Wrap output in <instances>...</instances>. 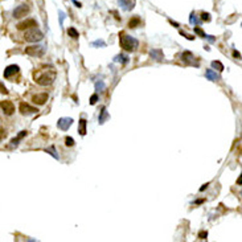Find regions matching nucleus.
Instances as JSON below:
<instances>
[{
    "instance_id": "obj_5",
    "label": "nucleus",
    "mask_w": 242,
    "mask_h": 242,
    "mask_svg": "<svg viewBox=\"0 0 242 242\" xmlns=\"http://www.w3.org/2000/svg\"><path fill=\"white\" fill-rule=\"evenodd\" d=\"M37 27V21L35 19H25V20L20 21L17 24V29L19 31H27V29H31V28Z\"/></svg>"
},
{
    "instance_id": "obj_15",
    "label": "nucleus",
    "mask_w": 242,
    "mask_h": 242,
    "mask_svg": "<svg viewBox=\"0 0 242 242\" xmlns=\"http://www.w3.org/2000/svg\"><path fill=\"white\" fill-rule=\"evenodd\" d=\"M118 1H119L121 7L125 11H131L132 8H134V4H135L134 0H118Z\"/></svg>"
},
{
    "instance_id": "obj_33",
    "label": "nucleus",
    "mask_w": 242,
    "mask_h": 242,
    "mask_svg": "<svg viewBox=\"0 0 242 242\" xmlns=\"http://www.w3.org/2000/svg\"><path fill=\"white\" fill-rule=\"evenodd\" d=\"M233 56H234L237 60H241V54H239V52H237V50H234V52H233Z\"/></svg>"
},
{
    "instance_id": "obj_18",
    "label": "nucleus",
    "mask_w": 242,
    "mask_h": 242,
    "mask_svg": "<svg viewBox=\"0 0 242 242\" xmlns=\"http://www.w3.org/2000/svg\"><path fill=\"white\" fill-rule=\"evenodd\" d=\"M78 125H80V128H78V132H80V135H85L86 134V121L85 119H80V122H78Z\"/></svg>"
},
{
    "instance_id": "obj_6",
    "label": "nucleus",
    "mask_w": 242,
    "mask_h": 242,
    "mask_svg": "<svg viewBox=\"0 0 242 242\" xmlns=\"http://www.w3.org/2000/svg\"><path fill=\"white\" fill-rule=\"evenodd\" d=\"M72 125H73V118L64 117V118H60L58 121H57V127L60 130H62V131H68Z\"/></svg>"
},
{
    "instance_id": "obj_14",
    "label": "nucleus",
    "mask_w": 242,
    "mask_h": 242,
    "mask_svg": "<svg viewBox=\"0 0 242 242\" xmlns=\"http://www.w3.org/2000/svg\"><path fill=\"white\" fill-rule=\"evenodd\" d=\"M109 118H110V115H109L106 107H102L101 109V113H99V117H98V123H99V125H103Z\"/></svg>"
},
{
    "instance_id": "obj_37",
    "label": "nucleus",
    "mask_w": 242,
    "mask_h": 242,
    "mask_svg": "<svg viewBox=\"0 0 242 242\" xmlns=\"http://www.w3.org/2000/svg\"><path fill=\"white\" fill-rule=\"evenodd\" d=\"M208 185H209V183H206V184H204V185H202V187H201V188H200V190H201V192H202V190H204V189H206V188H208Z\"/></svg>"
},
{
    "instance_id": "obj_11",
    "label": "nucleus",
    "mask_w": 242,
    "mask_h": 242,
    "mask_svg": "<svg viewBox=\"0 0 242 242\" xmlns=\"http://www.w3.org/2000/svg\"><path fill=\"white\" fill-rule=\"evenodd\" d=\"M16 73H19V66L17 65H9L4 69L3 76H4V78H11V77L13 76V74H16Z\"/></svg>"
},
{
    "instance_id": "obj_25",
    "label": "nucleus",
    "mask_w": 242,
    "mask_h": 242,
    "mask_svg": "<svg viewBox=\"0 0 242 242\" xmlns=\"http://www.w3.org/2000/svg\"><path fill=\"white\" fill-rule=\"evenodd\" d=\"M105 82L103 81H97L95 82V90H98V91H101V90H103L105 89Z\"/></svg>"
},
{
    "instance_id": "obj_40",
    "label": "nucleus",
    "mask_w": 242,
    "mask_h": 242,
    "mask_svg": "<svg viewBox=\"0 0 242 242\" xmlns=\"http://www.w3.org/2000/svg\"><path fill=\"white\" fill-rule=\"evenodd\" d=\"M202 201H204V200H197V201H196V204H202Z\"/></svg>"
},
{
    "instance_id": "obj_2",
    "label": "nucleus",
    "mask_w": 242,
    "mask_h": 242,
    "mask_svg": "<svg viewBox=\"0 0 242 242\" xmlns=\"http://www.w3.org/2000/svg\"><path fill=\"white\" fill-rule=\"evenodd\" d=\"M119 42H121L122 48L125 49V50H127V52H135L139 46V41L136 40V38L132 37V36L125 35V33H122L121 35Z\"/></svg>"
},
{
    "instance_id": "obj_13",
    "label": "nucleus",
    "mask_w": 242,
    "mask_h": 242,
    "mask_svg": "<svg viewBox=\"0 0 242 242\" xmlns=\"http://www.w3.org/2000/svg\"><path fill=\"white\" fill-rule=\"evenodd\" d=\"M149 56H151V58L155 60V61H162V60L164 58V54H163L162 49H152V50H149Z\"/></svg>"
},
{
    "instance_id": "obj_34",
    "label": "nucleus",
    "mask_w": 242,
    "mask_h": 242,
    "mask_svg": "<svg viewBox=\"0 0 242 242\" xmlns=\"http://www.w3.org/2000/svg\"><path fill=\"white\" fill-rule=\"evenodd\" d=\"M180 33H181V35H183L184 37H187L188 40H194V37H193V36H188V35H185V33H184V32H180Z\"/></svg>"
},
{
    "instance_id": "obj_16",
    "label": "nucleus",
    "mask_w": 242,
    "mask_h": 242,
    "mask_svg": "<svg viewBox=\"0 0 242 242\" xmlns=\"http://www.w3.org/2000/svg\"><path fill=\"white\" fill-rule=\"evenodd\" d=\"M205 77H206L209 81H217V80H220V76H218L215 70H212V69H208L206 72H205Z\"/></svg>"
},
{
    "instance_id": "obj_24",
    "label": "nucleus",
    "mask_w": 242,
    "mask_h": 242,
    "mask_svg": "<svg viewBox=\"0 0 242 242\" xmlns=\"http://www.w3.org/2000/svg\"><path fill=\"white\" fill-rule=\"evenodd\" d=\"M91 45H93V46H101V48H105V46H106V42H105L103 40H95V41L91 42Z\"/></svg>"
},
{
    "instance_id": "obj_29",
    "label": "nucleus",
    "mask_w": 242,
    "mask_h": 242,
    "mask_svg": "<svg viewBox=\"0 0 242 242\" xmlns=\"http://www.w3.org/2000/svg\"><path fill=\"white\" fill-rule=\"evenodd\" d=\"M98 102V95L97 94H93L91 97H90V105H95Z\"/></svg>"
},
{
    "instance_id": "obj_7",
    "label": "nucleus",
    "mask_w": 242,
    "mask_h": 242,
    "mask_svg": "<svg viewBox=\"0 0 242 242\" xmlns=\"http://www.w3.org/2000/svg\"><path fill=\"white\" fill-rule=\"evenodd\" d=\"M28 12H29V7H28V4H20V5H17V7L15 8L13 17L15 19H21V17H24Z\"/></svg>"
},
{
    "instance_id": "obj_39",
    "label": "nucleus",
    "mask_w": 242,
    "mask_h": 242,
    "mask_svg": "<svg viewBox=\"0 0 242 242\" xmlns=\"http://www.w3.org/2000/svg\"><path fill=\"white\" fill-rule=\"evenodd\" d=\"M170 21H171V24H173L175 27H179V24H177V23H175V21H172V20H170Z\"/></svg>"
},
{
    "instance_id": "obj_41",
    "label": "nucleus",
    "mask_w": 242,
    "mask_h": 242,
    "mask_svg": "<svg viewBox=\"0 0 242 242\" xmlns=\"http://www.w3.org/2000/svg\"><path fill=\"white\" fill-rule=\"evenodd\" d=\"M241 194H242V190H241Z\"/></svg>"
},
{
    "instance_id": "obj_17",
    "label": "nucleus",
    "mask_w": 242,
    "mask_h": 242,
    "mask_svg": "<svg viewBox=\"0 0 242 242\" xmlns=\"http://www.w3.org/2000/svg\"><path fill=\"white\" fill-rule=\"evenodd\" d=\"M25 135H27V131H20V134H19L16 138H13L12 140H11V147H16V145L19 144V142L24 138Z\"/></svg>"
},
{
    "instance_id": "obj_3",
    "label": "nucleus",
    "mask_w": 242,
    "mask_h": 242,
    "mask_svg": "<svg viewBox=\"0 0 242 242\" xmlns=\"http://www.w3.org/2000/svg\"><path fill=\"white\" fill-rule=\"evenodd\" d=\"M42 37H44V35L37 27L27 29L24 33V40L28 42H38L42 40Z\"/></svg>"
},
{
    "instance_id": "obj_23",
    "label": "nucleus",
    "mask_w": 242,
    "mask_h": 242,
    "mask_svg": "<svg viewBox=\"0 0 242 242\" xmlns=\"http://www.w3.org/2000/svg\"><path fill=\"white\" fill-rule=\"evenodd\" d=\"M212 68H215V69L220 70V72L224 70V65H222L220 61H213V62H212Z\"/></svg>"
},
{
    "instance_id": "obj_27",
    "label": "nucleus",
    "mask_w": 242,
    "mask_h": 242,
    "mask_svg": "<svg viewBox=\"0 0 242 242\" xmlns=\"http://www.w3.org/2000/svg\"><path fill=\"white\" fill-rule=\"evenodd\" d=\"M189 21H190V24H196V25H197L198 23H200V21H198V19L196 17V15H194V13H190Z\"/></svg>"
},
{
    "instance_id": "obj_30",
    "label": "nucleus",
    "mask_w": 242,
    "mask_h": 242,
    "mask_svg": "<svg viewBox=\"0 0 242 242\" xmlns=\"http://www.w3.org/2000/svg\"><path fill=\"white\" fill-rule=\"evenodd\" d=\"M194 32H196V33H197V35H200V36H201V37H204V38H205V37H206V35H205V33H204V32H202V29H201V28H198V27H196V28H194Z\"/></svg>"
},
{
    "instance_id": "obj_9",
    "label": "nucleus",
    "mask_w": 242,
    "mask_h": 242,
    "mask_svg": "<svg viewBox=\"0 0 242 242\" xmlns=\"http://www.w3.org/2000/svg\"><path fill=\"white\" fill-rule=\"evenodd\" d=\"M37 111H38L37 107H33V106L25 103V102H21L20 103V113L23 115H32V114H36Z\"/></svg>"
},
{
    "instance_id": "obj_20",
    "label": "nucleus",
    "mask_w": 242,
    "mask_h": 242,
    "mask_svg": "<svg viewBox=\"0 0 242 242\" xmlns=\"http://www.w3.org/2000/svg\"><path fill=\"white\" fill-rule=\"evenodd\" d=\"M68 35H69L72 38H78V37H80V33H78V31H77L76 28H73V27H70L69 29H68Z\"/></svg>"
},
{
    "instance_id": "obj_28",
    "label": "nucleus",
    "mask_w": 242,
    "mask_h": 242,
    "mask_svg": "<svg viewBox=\"0 0 242 242\" xmlns=\"http://www.w3.org/2000/svg\"><path fill=\"white\" fill-rule=\"evenodd\" d=\"M201 20H204V21H210V15L206 13V12H202V13H201Z\"/></svg>"
},
{
    "instance_id": "obj_32",
    "label": "nucleus",
    "mask_w": 242,
    "mask_h": 242,
    "mask_svg": "<svg viewBox=\"0 0 242 242\" xmlns=\"http://www.w3.org/2000/svg\"><path fill=\"white\" fill-rule=\"evenodd\" d=\"M58 13H60V24L62 25V23H64V19H65V13H64L62 11H60Z\"/></svg>"
},
{
    "instance_id": "obj_21",
    "label": "nucleus",
    "mask_w": 242,
    "mask_h": 242,
    "mask_svg": "<svg viewBox=\"0 0 242 242\" xmlns=\"http://www.w3.org/2000/svg\"><path fill=\"white\" fill-rule=\"evenodd\" d=\"M114 61H117V62H122V64H127L128 62V57L125 54H118L117 57L114 58Z\"/></svg>"
},
{
    "instance_id": "obj_8",
    "label": "nucleus",
    "mask_w": 242,
    "mask_h": 242,
    "mask_svg": "<svg viewBox=\"0 0 242 242\" xmlns=\"http://www.w3.org/2000/svg\"><path fill=\"white\" fill-rule=\"evenodd\" d=\"M181 61L187 65H192V66H198V62L194 60V56L190 52H183L181 53Z\"/></svg>"
},
{
    "instance_id": "obj_19",
    "label": "nucleus",
    "mask_w": 242,
    "mask_h": 242,
    "mask_svg": "<svg viewBox=\"0 0 242 242\" xmlns=\"http://www.w3.org/2000/svg\"><path fill=\"white\" fill-rule=\"evenodd\" d=\"M45 152L46 154H50V155L54 158V159H58V154H57V151H56V147L54 145H50L49 148H45Z\"/></svg>"
},
{
    "instance_id": "obj_12",
    "label": "nucleus",
    "mask_w": 242,
    "mask_h": 242,
    "mask_svg": "<svg viewBox=\"0 0 242 242\" xmlns=\"http://www.w3.org/2000/svg\"><path fill=\"white\" fill-rule=\"evenodd\" d=\"M32 101H33V103L36 105H44L46 101H48V94L46 93H40V94H36L32 97Z\"/></svg>"
},
{
    "instance_id": "obj_4",
    "label": "nucleus",
    "mask_w": 242,
    "mask_h": 242,
    "mask_svg": "<svg viewBox=\"0 0 242 242\" xmlns=\"http://www.w3.org/2000/svg\"><path fill=\"white\" fill-rule=\"evenodd\" d=\"M25 54L32 56V57H41L45 53V46L42 45H32V46H28L25 48Z\"/></svg>"
},
{
    "instance_id": "obj_31",
    "label": "nucleus",
    "mask_w": 242,
    "mask_h": 242,
    "mask_svg": "<svg viewBox=\"0 0 242 242\" xmlns=\"http://www.w3.org/2000/svg\"><path fill=\"white\" fill-rule=\"evenodd\" d=\"M208 237V232H205V230H201L200 233H198V238L200 239H205Z\"/></svg>"
},
{
    "instance_id": "obj_26",
    "label": "nucleus",
    "mask_w": 242,
    "mask_h": 242,
    "mask_svg": "<svg viewBox=\"0 0 242 242\" xmlns=\"http://www.w3.org/2000/svg\"><path fill=\"white\" fill-rule=\"evenodd\" d=\"M65 144L68 145V147H72V145H74V139H73L72 136H66V138H65Z\"/></svg>"
},
{
    "instance_id": "obj_1",
    "label": "nucleus",
    "mask_w": 242,
    "mask_h": 242,
    "mask_svg": "<svg viewBox=\"0 0 242 242\" xmlns=\"http://www.w3.org/2000/svg\"><path fill=\"white\" fill-rule=\"evenodd\" d=\"M56 76H57L56 70L53 68H48V69L35 73V81L41 86H49V85H52L54 82Z\"/></svg>"
},
{
    "instance_id": "obj_38",
    "label": "nucleus",
    "mask_w": 242,
    "mask_h": 242,
    "mask_svg": "<svg viewBox=\"0 0 242 242\" xmlns=\"http://www.w3.org/2000/svg\"><path fill=\"white\" fill-rule=\"evenodd\" d=\"M72 1H73L74 4H76V7H78V8L81 7V3H80V1H77V0H72Z\"/></svg>"
},
{
    "instance_id": "obj_36",
    "label": "nucleus",
    "mask_w": 242,
    "mask_h": 242,
    "mask_svg": "<svg viewBox=\"0 0 242 242\" xmlns=\"http://www.w3.org/2000/svg\"><path fill=\"white\" fill-rule=\"evenodd\" d=\"M237 184H238V185H242V173H241V176L238 177V180H237Z\"/></svg>"
},
{
    "instance_id": "obj_22",
    "label": "nucleus",
    "mask_w": 242,
    "mask_h": 242,
    "mask_svg": "<svg viewBox=\"0 0 242 242\" xmlns=\"http://www.w3.org/2000/svg\"><path fill=\"white\" fill-rule=\"evenodd\" d=\"M139 24H140V19L139 17H134V19H131V20L128 21V27L130 28H136Z\"/></svg>"
},
{
    "instance_id": "obj_10",
    "label": "nucleus",
    "mask_w": 242,
    "mask_h": 242,
    "mask_svg": "<svg viewBox=\"0 0 242 242\" xmlns=\"http://www.w3.org/2000/svg\"><path fill=\"white\" fill-rule=\"evenodd\" d=\"M1 110L5 115H12L15 111V105L12 101H1Z\"/></svg>"
},
{
    "instance_id": "obj_35",
    "label": "nucleus",
    "mask_w": 242,
    "mask_h": 242,
    "mask_svg": "<svg viewBox=\"0 0 242 242\" xmlns=\"http://www.w3.org/2000/svg\"><path fill=\"white\" fill-rule=\"evenodd\" d=\"M1 93H3V94H7V93H8V91H7V89L4 87V85H3V83H1Z\"/></svg>"
}]
</instances>
